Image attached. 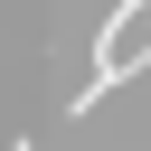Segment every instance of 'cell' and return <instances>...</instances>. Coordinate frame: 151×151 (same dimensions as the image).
Segmentation results:
<instances>
[{"mask_svg":"<svg viewBox=\"0 0 151 151\" xmlns=\"http://www.w3.org/2000/svg\"><path fill=\"white\" fill-rule=\"evenodd\" d=\"M19 151H38V142H19Z\"/></svg>","mask_w":151,"mask_h":151,"instance_id":"cell-1","label":"cell"}]
</instances>
